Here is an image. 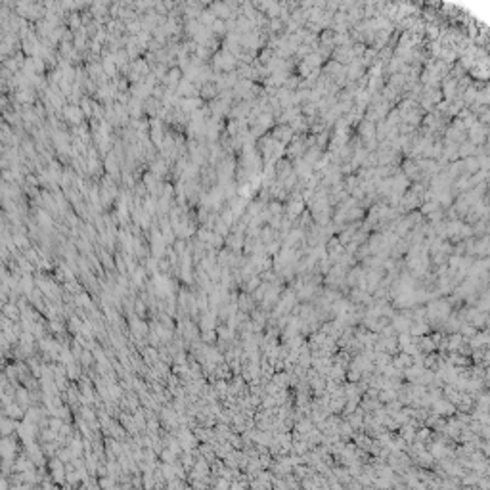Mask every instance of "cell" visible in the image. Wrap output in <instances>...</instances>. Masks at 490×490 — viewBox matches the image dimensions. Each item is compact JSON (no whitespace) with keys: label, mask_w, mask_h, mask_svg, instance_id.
<instances>
[{"label":"cell","mask_w":490,"mask_h":490,"mask_svg":"<svg viewBox=\"0 0 490 490\" xmlns=\"http://www.w3.org/2000/svg\"><path fill=\"white\" fill-rule=\"evenodd\" d=\"M16 429H18L16 419H12L10 415H6L4 412H2V414H0V436L14 435V433H16Z\"/></svg>","instance_id":"obj_1"},{"label":"cell","mask_w":490,"mask_h":490,"mask_svg":"<svg viewBox=\"0 0 490 490\" xmlns=\"http://www.w3.org/2000/svg\"><path fill=\"white\" fill-rule=\"evenodd\" d=\"M2 410H4V414H6V415H10L12 419H18V421H22L23 417H25V412H23L25 408H22V406L16 402V400L4 404V406H2Z\"/></svg>","instance_id":"obj_2"},{"label":"cell","mask_w":490,"mask_h":490,"mask_svg":"<svg viewBox=\"0 0 490 490\" xmlns=\"http://www.w3.org/2000/svg\"><path fill=\"white\" fill-rule=\"evenodd\" d=\"M0 312L6 316L8 320L16 322V320L20 318V306H16L14 303H4V305H2V308H0Z\"/></svg>","instance_id":"obj_3"},{"label":"cell","mask_w":490,"mask_h":490,"mask_svg":"<svg viewBox=\"0 0 490 490\" xmlns=\"http://www.w3.org/2000/svg\"><path fill=\"white\" fill-rule=\"evenodd\" d=\"M8 486H10V482L4 479V475L0 473V488H8Z\"/></svg>","instance_id":"obj_4"}]
</instances>
